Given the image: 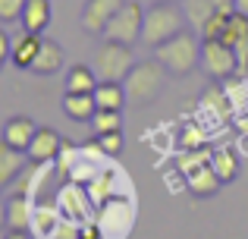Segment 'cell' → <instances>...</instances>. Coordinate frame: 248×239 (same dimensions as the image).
<instances>
[{
    "label": "cell",
    "mask_w": 248,
    "mask_h": 239,
    "mask_svg": "<svg viewBox=\"0 0 248 239\" xmlns=\"http://www.w3.org/2000/svg\"><path fill=\"white\" fill-rule=\"evenodd\" d=\"M154 60L167 69L170 76L182 79V76H192L201 66V38L192 29H182L179 35H173L170 41L154 48Z\"/></svg>",
    "instance_id": "1"
},
{
    "label": "cell",
    "mask_w": 248,
    "mask_h": 239,
    "mask_svg": "<svg viewBox=\"0 0 248 239\" xmlns=\"http://www.w3.org/2000/svg\"><path fill=\"white\" fill-rule=\"evenodd\" d=\"M167 69L160 66L157 60H135V66L129 69L126 82H123V88H126V104L129 107H148L154 104V101L160 98V92H164L167 85Z\"/></svg>",
    "instance_id": "2"
},
{
    "label": "cell",
    "mask_w": 248,
    "mask_h": 239,
    "mask_svg": "<svg viewBox=\"0 0 248 239\" xmlns=\"http://www.w3.org/2000/svg\"><path fill=\"white\" fill-rule=\"evenodd\" d=\"M186 10L182 3H151L145 10V22H141V44L157 48V44L170 41L186 29Z\"/></svg>",
    "instance_id": "3"
},
{
    "label": "cell",
    "mask_w": 248,
    "mask_h": 239,
    "mask_svg": "<svg viewBox=\"0 0 248 239\" xmlns=\"http://www.w3.org/2000/svg\"><path fill=\"white\" fill-rule=\"evenodd\" d=\"M91 66H94V73H97L101 82H126L129 69L135 66V54H132L129 44L107 41V38H104V44H97V50H94Z\"/></svg>",
    "instance_id": "4"
},
{
    "label": "cell",
    "mask_w": 248,
    "mask_h": 239,
    "mask_svg": "<svg viewBox=\"0 0 248 239\" xmlns=\"http://www.w3.org/2000/svg\"><path fill=\"white\" fill-rule=\"evenodd\" d=\"M201 69L211 76L214 82L232 79L239 73V57L230 44H223L220 38H201Z\"/></svg>",
    "instance_id": "5"
},
{
    "label": "cell",
    "mask_w": 248,
    "mask_h": 239,
    "mask_svg": "<svg viewBox=\"0 0 248 239\" xmlns=\"http://www.w3.org/2000/svg\"><path fill=\"white\" fill-rule=\"evenodd\" d=\"M141 22H145V10H141V3L129 0V3H123L120 13L107 22L104 38H107V41H120V44H129V48H132L135 41H141Z\"/></svg>",
    "instance_id": "6"
},
{
    "label": "cell",
    "mask_w": 248,
    "mask_h": 239,
    "mask_svg": "<svg viewBox=\"0 0 248 239\" xmlns=\"http://www.w3.org/2000/svg\"><path fill=\"white\" fill-rule=\"evenodd\" d=\"M126 3V0H85L82 6V29L88 32V35H104V29H107V22L120 13V6Z\"/></svg>",
    "instance_id": "7"
},
{
    "label": "cell",
    "mask_w": 248,
    "mask_h": 239,
    "mask_svg": "<svg viewBox=\"0 0 248 239\" xmlns=\"http://www.w3.org/2000/svg\"><path fill=\"white\" fill-rule=\"evenodd\" d=\"M35 132H38V123L31 117H25V113H16V117H10L3 123L0 139H3L6 145L19 148V151H25V148L31 145V139H35Z\"/></svg>",
    "instance_id": "8"
},
{
    "label": "cell",
    "mask_w": 248,
    "mask_h": 239,
    "mask_svg": "<svg viewBox=\"0 0 248 239\" xmlns=\"http://www.w3.org/2000/svg\"><path fill=\"white\" fill-rule=\"evenodd\" d=\"M60 142L63 139L54 132V129L38 126V132H35V139H31V145L25 148V154H29L31 164H47V160H54L57 154H60Z\"/></svg>",
    "instance_id": "9"
},
{
    "label": "cell",
    "mask_w": 248,
    "mask_h": 239,
    "mask_svg": "<svg viewBox=\"0 0 248 239\" xmlns=\"http://www.w3.org/2000/svg\"><path fill=\"white\" fill-rule=\"evenodd\" d=\"M220 186H223V183H220V176L214 173L211 160L186 173V189L192 192L195 198H211V195H217V189H220Z\"/></svg>",
    "instance_id": "10"
},
{
    "label": "cell",
    "mask_w": 248,
    "mask_h": 239,
    "mask_svg": "<svg viewBox=\"0 0 248 239\" xmlns=\"http://www.w3.org/2000/svg\"><path fill=\"white\" fill-rule=\"evenodd\" d=\"M31 73L35 76H54L63 69V48L54 41V38H41V50H38V57L31 60Z\"/></svg>",
    "instance_id": "11"
},
{
    "label": "cell",
    "mask_w": 248,
    "mask_h": 239,
    "mask_svg": "<svg viewBox=\"0 0 248 239\" xmlns=\"http://www.w3.org/2000/svg\"><path fill=\"white\" fill-rule=\"evenodd\" d=\"M182 10H186V19H188V22L201 29V25H204L211 16L232 10V0H182Z\"/></svg>",
    "instance_id": "12"
},
{
    "label": "cell",
    "mask_w": 248,
    "mask_h": 239,
    "mask_svg": "<svg viewBox=\"0 0 248 239\" xmlns=\"http://www.w3.org/2000/svg\"><path fill=\"white\" fill-rule=\"evenodd\" d=\"M50 16H54V6L50 0H25V10H22V32H35L41 35L44 29L50 25Z\"/></svg>",
    "instance_id": "13"
},
{
    "label": "cell",
    "mask_w": 248,
    "mask_h": 239,
    "mask_svg": "<svg viewBox=\"0 0 248 239\" xmlns=\"http://www.w3.org/2000/svg\"><path fill=\"white\" fill-rule=\"evenodd\" d=\"M25 160H29V154L13 148V145H6V142L0 139V189L10 186L13 179L25 170Z\"/></svg>",
    "instance_id": "14"
},
{
    "label": "cell",
    "mask_w": 248,
    "mask_h": 239,
    "mask_svg": "<svg viewBox=\"0 0 248 239\" xmlns=\"http://www.w3.org/2000/svg\"><path fill=\"white\" fill-rule=\"evenodd\" d=\"M31 223H35V217H31L29 198L22 192H13L6 198V230H29L31 233Z\"/></svg>",
    "instance_id": "15"
},
{
    "label": "cell",
    "mask_w": 248,
    "mask_h": 239,
    "mask_svg": "<svg viewBox=\"0 0 248 239\" xmlns=\"http://www.w3.org/2000/svg\"><path fill=\"white\" fill-rule=\"evenodd\" d=\"M38 50H41V35H35V32H22V35L13 38L10 60L16 63L19 69H29V66H31V60L38 57Z\"/></svg>",
    "instance_id": "16"
},
{
    "label": "cell",
    "mask_w": 248,
    "mask_h": 239,
    "mask_svg": "<svg viewBox=\"0 0 248 239\" xmlns=\"http://www.w3.org/2000/svg\"><path fill=\"white\" fill-rule=\"evenodd\" d=\"M97 73H94V66H85V63H76V66H69V73H66V82H63V88L66 92H73V95H94V88H97Z\"/></svg>",
    "instance_id": "17"
},
{
    "label": "cell",
    "mask_w": 248,
    "mask_h": 239,
    "mask_svg": "<svg viewBox=\"0 0 248 239\" xmlns=\"http://www.w3.org/2000/svg\"><path fill=\"white\" fill-rule=\"evenodd\" d=\"M63 113L76 123H91V117L97 113V104H94V95H73L66 92L63 95Z\"/></svg>",
    "instance_id": "18"
},
{
    "label": "cell",
    "mask_w": 248,
    "mask_h": 239,
    "mask_svg": "<svg viewBox=\"0 0 248 239\" xmlns=\"http://www.w3.org/2000/svg\"><path fill=\"white\" fill-rule=\"evenodd\" d=\"M211 167L220 176V183H232V179L239 176V154H236V148H230V145L214 148L211 151Z\"/></svg>",
    "instance_id": "19"
},
{
    "label": "cell",
    "mask_w": 248,
    "mask_h": 239,
    "mask_svg": "<svg viewBox=\"0 0 248 239\" xmlns=\"http://www.w3.org/2000/svg\"><path fill=\"white\" fill-rule=\"evenodd\" d=\"M94 104H97V111H123L126 107V88H123V82H97Z\"/></svg>",
    "instance_id": "20"
},
{
    "label": "cell",
    "mask_w": 248,
    "mask_h": 239,
    "mask_svg": "<svg viewBox=\"0 0 248 239\" xmlns=\"http://www.w3.org/2000/svg\"><path fill=\"white\" fill-rule=\"evenodd\" d=\"M123 111H97L94 117H91V132L94 135H104V132H120L123 129Z\"/></svg>",
    "instance_id": "21"
},
{
    "label": "cell",
    "mask_w": 248,
    "mask_h": 239,
    "mask_svg": "<svg viewBox=\"0 0 248 239\" xmlns=\"http://www.w3.org/2000/svg\"><path fill=\"white\" fill-rule=\"evenodd\" d=\"M179 148L182 151H198V148H207L204 145V129H198L195 123H186L179 132Z\"/></svg>",
    "instance_id": "22"
},
{
    "label": "cell",
    "mask_w": 248,
    "mask_h": 239,
    "mask_svg": "<svg viewBox=\"0 0 248 239\" xmlns=\"http://www.w3.org/2000/svg\"><path fill=\"white\" fill-rule=\"evenodd\" d=\"M201 107H204V111H217L220 117H226V113H230V98H226V92L223 88H207V95L204 98H201Z\"/></svg>",
    "instance_id": "23"
},
{
    "label": "cell",
    "mask_w": 248,
    "mask_h": 239,
    "mask_svg": "<svg viewBox=\"0 0 248 239\" xmlns=\"http://www.w3.org/2000/svg\"><path fill=\"white\" fill-rule=\"evenodd\" d=\"M97 148H101L104 154H110V158H116V154L123 151V132H104V135H94Z\"/></svg>",
    "instance_id": "24"
},
{
    "label": "cell",
    "mask_w": 248,
    "mask_h": 239,
    "mask_svg": "<svg viewBox=\"0 0 248 239\" xmlns=\"http://www.w3.org/2000/svg\"><path fill=\"white\" fill-rule=\"evenodd\" d=\"M25 10V0H0V22H19Z\"/></svg>",
    "instance_id": "25"
},
{
    "label": "cell",
    "mask_w": 248,
    "mask_h": 239,
    "mask_svg": "<svg viewBox=\"0 0 248 239\" xmlns=\"http://www.w3.org/2000/svg\"><path fill=\"white\" fill-rule=\"evenodd\" d=\"M50 239H82V227H76V223H54V230H50Z\"/></svg>",
    "instance_id": "26"
},
{
    "label": "cell",
    "mask_w": 248,
    "mask_h": 239,
    "mask_svg": "<svg viewBox=\"0 0 248 239\" xmlns=\"http://www.w3.org/2000/svg\"><path fill=\"white\" fill-rule=\"evenodd\" d=\"M10 50H13V38L6 35L3 29H0V69H3L6 60H10Z\"/></svg>",
    "instance_id": "27"
},
{
    "label": "cell",
    "mask_w": 248,
    "mask_h": 239,
    "mask_svg": "<svg viewBox=\"0 0 248 239\" xmlns=\"http://www.w3.org/2000/svg\"><path fill=\"white\" fill-rule=\"evenodd\" d=\"M3 239H35L29 230H3Z\"/></svg>",
    "instance_id": "28"
},
{
    "label": "cell",
    "mask_w": 248,
    "mask_h": 239,
    "mask_svg": "<svg viewBox=\"0 0 248 239\" xmlns=\"http://www.w3.org/2000/svg\"><path fill=\"white\" fill-rule=\"evenodd\" d=\"M6 230V202H3V195H0V233Z\"/></svg>",
    "instance_id": "29"
},
{
    "label": "cell",
    "mask_w": 248,
    "mask_h": 239,
    "mask_svg": "<svg viewBox=\"0 0 248 239\" xmlns=\"http://www.w3.org/2000/svg\"><path fill=\"white\" fill-rule=\"evenodd\" d=\"M232 10L242 13V16H248V0H232Z\"/></svg>",
    "instance_id": "30"
},
{
    "label": "cell",
    "mask_w": 248,
    "mask_h": 239,
    "mask_svg": "<svg viewBox=\"0 0 248 239\" xmlns=\"http://www.w3.org/2000/svg\"><path fill=\"white\" fill-rule=\"evenodd\" d=\"M151 3H182V0H151Z\"/></svg>",
    "instance_id": "31"
},
{
    "label": "cell",
    "mask_w": 248,
    "mask_h": 239,
    "mask_svg": "<svg viewBox=\"0 0 248 239\" xmlns=\"http://www.w3.org/2000/svg\"><path fill=\"white\" fill-rule=\"evenodd\" d=\"M0 239H3V233H0Z\"/></svg>",
    "instance_id": "32"
}]
</instances>
